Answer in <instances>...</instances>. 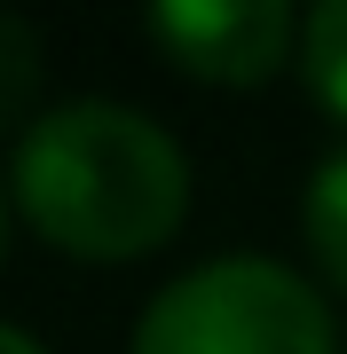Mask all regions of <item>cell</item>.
I'll use <instances>...</instances> for the list:
<instances>
[{
	"label": "cell",
	"instance_id": "1",
	"mask_svg": "<svg viewBox=\"0 0 347 354\" xmlns=\"http://www.w3.org/2000/svg\"><path fill=\"white\" fill-rule=\"evenodd\" d=\"M16 205L48 244L79 260H134L174 236L190 205V158L150 111L87 95L24 127Z\"/></svg>",
	"mask_w": 347,
	"mask_h": 354
},
{
	"label": "cell",
	"instance_id": "2",
	"mask_svg": "<svg viewBox=\"0 0 347 354\" xmlns=\"http://www.w3.org/2000/svg\"><path fill=\"white\" fill-rule=\"evenodd\" d=\"M127 354H339V330L308 276L260 252H229L158 291Z\"/></svg>",
	"mask_w": 347,
	"mask_h": 354
},
{
	"label": "cell",
	"instance_id": "3",
	"mask_svg": "<svg viewBox=\"0 0 347 354\" xmlns=\"http://www.w3.org/2000/svg\"><path fill=\"white\" fill-rule=\"evenodd\" d=\"M150 39L197 79L253 87V79H269L284 64L292 16H284V0H158Z\"/></svg>",
	"mask_w": 347,
	"mask_h": 354
},
{
	"label": "cell",
	"instance_id": "4",
	"mask_svg": "<svg viewBox=\"0 0 347 354\" xmlns=\"http://www.w3.org/2000/svg\"><path fill=\"white\" fill-rule=\"evenodd\" d=\"M300 228H308V252H316V268H323V276L347 291V142H339V150L316 165Z\"/></svg>",
	"mask_w": 347,
	"mask_h": 354
},
{
	"label": "cell",
	"instance_id": "5",
	"mask_svg": "<svg viewBox=\"0 0 347 354\" xmlns=\"http://www.w3.org/2000/svg\"><path fill=\"white\" fill-rule=\"evenodd\" d=\"M300 64H308V87L347 118V0H316L308 32H300Z\"/></svg>",
	"mask_w": 347,
	"mask_h": 354
},
{
	"label": "cell",
	"instance_id": "6",
	"mask_svg": "<svg viewBox=\"0 0 347 354\" xmlns=\"http://www.w3.org/2000/svg\"><path fill=\"white\" fill-rule=\"evenodd\" d=\"M32 87H39V32L0 8V127L32 102Z\"/></svg>",
	"mask_w": 347,
	"mask_h": 354
},
{
	"label": "cell",
	"instance_id": "7",
	"mask_svg": "<svg viewBox=\"0 0 347 354\" xmlns=\"http://www.w3.org/2000/svg\"><path fill=\"white\" fill-rule=\"evenodd\" d=\"M0 354H48V346H39L32 330H16V323H0Z\"/></svg>",
	"mask_w": 347,
	"mask_h": 354
},
{
	"label": "cell",
	"instance_id": "8",
	"mask_svg": "<svg viewBox=\"0 0 347 354\" xmlns=\"http://www.w3.org/2000/svg\"><path fill=\"white\" fill-rule=\"evenodd\" d=\"M0 244H8V197H0Z\"/></svg>",
	"mask_w": 347,
	"mask_h": 354
}]
</instances>
